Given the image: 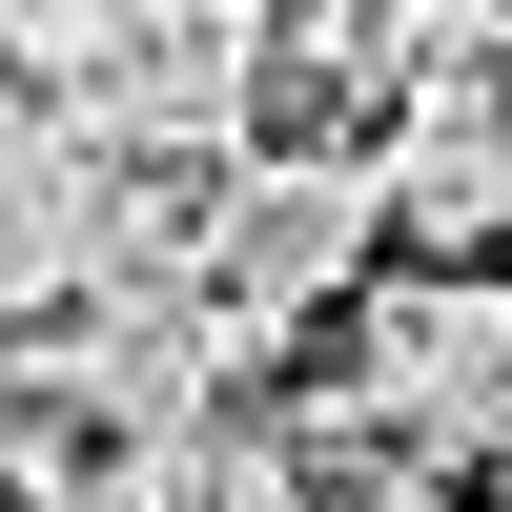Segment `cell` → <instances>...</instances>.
Returning <instances> with one entry per match:
<instances>
[{
    "label": "cell",
    "instance_id": "obj_1",
    "mask_svg": "<svg viewBox=\"0 0 512 512\" xmlns=\"http://www.w3.org/2000/svg\"><path fill=\"white\" fill-rule=\"evenodd\" d=\"M21 103L144 185H226L267 144V0H21Z\"/></svg>",
    "mask_w": 512,
    "mask_h": 512
},
{
    "label": "cell",
    "instance_id": "obj_2",
    "mask_svg": "<svg viewBox=\"0 0 512 512\" xmlns=\"http://www.w3.org/2000/svg\"><path fill=\"white\" fill-rule=\"evenodd\" d=\"M390 287V205H369V144H246L226 185L185 205V308L226 328V369H287L308 328H349Z\"/></svg>",
    "mask_w": 512,
    "mask_h": 512
},
{
    "label": "cell",
    "instance_id": "obj_3",
    "mask_svg": "<svg viewBox=\"0 0 512 512\" xmlns=\"http://www.w3.org/2000/svg\"><path fill=\"white\" fill-rule=\"evenodd\" d=\"M328 390H349V431L390 451V472L472 492L512 451V267H390L349 308V349H328Z\"/></svg>",
    "mask_w": 512,
    "mask_h": 512
},
{
    "label": "cell",
    "instance_id": "obj_4",
    "mask_svg": "<svg viewBox=\"0 0 512 512\" xmlns=\"http://www.w3.org/2000/svg\"><path fill=\"white\" fill-rule=\"evenodd\" d=\"M123 185H144V164H103L41 103H0V328H62V308L123 287Z\"/></svg>",
    "mask_w": 512,
    "mask_h": 512
},
{
    "label": "cell",
    "instance_id": "obj_5",
    "mask_svg": "<svg viewBox=\"0 0 512 512\" xmlns=\"http://www.w3.org/2000/svg\"><path fill=\"white\" fill-rule=\"evenodd\" d=\"M369 205H390L410 267H512V123H390Z\"/></svg>",
    "mask_w": 512,
    "mask_h": 512
},
{
    "label": "cell",
    "instance_id": "obj_6",
    "mask_svg": "<svg viewBox=\"0 0 512 512\" xmlns=\"http://www.w3.org/2000/svg\"><path fill=\"white\" fill-rule=\"evenodd\" d=\"M123 512H308V451H287V410H205V431H164L144 472H123Z\"/></svg>",
    "mask_w": 512,
    "mask_h": 512
},
{
    "label": "cell",
    "instance_id": "obj_7",
    "mask_svg": "<svg viewBox=\"0 0 512 512\" xmlns=\"http://www.w3.org/2000/svg\"><path fill=\"white\" fill-rule=\"evenodd\" d=\"M328 512H472L451 472H369V492H328Z\"/></svg>",
    "mask_w": 512,
    "mask_h": 512
},
{
    "label": "cell",
    "instance_id": "obj_8",
    "mask_svg": "<svg viewBox=\"0 0 512 512\" xmlns=\"http://www.w3.org/2000/svg\"><path fill=\"white\" fill-rule=\"evenodd\" d=\"M472 512H512V451H492V492H472Z\"/></svg>",
    "mask_w": 512,
    "mask_h": 512
},
{
    "label": "cell",
    "instance_id": "obj_9",
    "mask_svg": "<svg viewBox=\"0 0 512 512\" xmlns=\"http://www.w3.org/2000/svg\"><path fill=\"white\" fill-rule=\"evenodd\" d=\"M492 21H512V0H492Z\"/></svg>",
    "mask_w": 512,
    "mask_h": 512
}]
</instances>
